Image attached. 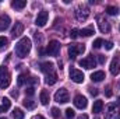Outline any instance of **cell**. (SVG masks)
Here are the masks:
<instances>
[{
	"mask_svg": "<svg viewBox=\"0 0 120 119\" xmlns=\"http://www.w3.org/2000/svg\"><path fill=\"white\" fill-rule=\"evenodd\" d=\"M102 109H103V101L96 99V101L94 102V105H92V112H94V114H101Z\"/></svg>",
	"mask_w": 120,
	"mask_h": 119,
	"instance_id": "d6986e66",
	"label": "cell"
},
{
	"mask_svg": "<svg viewBox=\"0 0 120 119\" xmlns=\"http://www.w3.org/2000/svg\"><path fill=\"white\" fill-rule=\"evenodd\" d=\"M68 76H70V79L74 81V83H82L84 81V73L81 71V70H78V69H70V71H68Z\"/></svg>",
	"mask_w": 120,
	"mask_h": 119,
	"instance_id": "52a82bcc",
	"label": "cell"
},
{
	"mask_svg": "<svg viewBox=\"0 0 120 119\" xmlns=\"http://www.w3.org/2000/svg\"><path fill=\"white\" fill-rule=\"evenodd\" d=\"M39 99H41V104L42 105H48L49 101H50V97H49V92L46 90L41 91V95H39Z\"/></svg>",
	"mask_w": 120,
	"mask_h": 119,
	"instance_id": "ffe728a7",
	"label": "cell"
},
{
	"mask_svg": "<svg viewBox=\"0 0 120 119\" xmlns=\"http://www.w3.org/2000/svg\"><path fill=\"white\" fill-rule=\"evenodd\" d=\"M110 73L113 76H117L120 73V53H117L110 63Z\"/></svg>",
	"mask_w": 120,
	"mask_h": 119,
	"instance_id": "9c48e42d",
	"label": "cell"
},
{
	"mask_svg": "<svg viewBox=\"0 0 120 119\" xmlns=\"http://www.w3.org/2000/svg\"><path fill=\"white\" fill-rule=\"evenodd\" d=\"M31 46H32V44H31V39L28 36H22L17 44H15V55L18 56V58H25L28 53L31 52Z\"/></svg>",
	"mask_w": 120,
	"mask_h": 119,
	"instance_id": "6da1fadb",
	"label": "cell"
},
{
	"mask_svg": "<svg viewBox=\"0 0 120 119\" xmlns=\"http://www.w3.org/2000/svg\"><path fill=\"white\" fill-rule=\"evenodd\" d=\"M105 62H106V56H103V55H99L98 56V63L99 64H105Z\"/></svg>",
	"mask_w": 120,
	"mask_h": 119,
	"instance_id": "836d02e7",
	"label": "cell"
},
{
	"mask_svg": "<svg viewBox=\"0 0 120 119\" xmlns=\"http://www.w3.org/2000/svg\"><path fill=\"white\" fill-rule=\"evenodd\" d=\"M85 51V46L84 45H78V44H73L68 46V56L71 59H74L75 56H78L80 53H84Z\"/></svg>",
	"mask_w": 120,
	"mask_h": 119,
	"instance_id": "5b68a950",
	"label": "cell"
},
{
	"mask_svg": "<svg viewBox=\"0 0 120 119\" xmlns=\"http://www.w3.org/2000/svg\"><path fill=\"white\" fill-rule=\"evenodd\" d=\"M7 44H8V39H7L6 36H0V49L6 48V46H7Z\"/></svg>",
	"mask_w": 120,
	"mask_h": 119,
	"instance_id": "83f0119b",
	"label": "cell"
},
{
	"mask_svg": "<svg viewBox=\"0 0 120 119\" xmlns=\"http://www.w3.org/2000/svg\"><path fill=\"white\" fill-rule=\"evenodd\" d=\"M70 36H71L73 39H75V38H78V36H80V31L77 30V28H73V30L70 31Z\"/></svg>",
	"mask_w": 120,
	"mask_h": 119,
	"instance_id": "f1b7e54d",
	"label": "cell"
},
{
	"mask_svg": "<svg viewBox=\"0 0 120 119\" xmlns=\"http://www.w3.org/2000/svg\"><path fill=\"white\" fill-rule=\"evenodd\" d=\"M1 101H3V104L0 105V114H3V112L8 111V109H10V107H11V101H10L8 98H3Z\"/></svg>",
	"mask_w": 120,
	"mask_h": 119,
	"instance_id": "7402d4cb",
	"label": "cell"
},
{
	"mask_svg": "<svg viewBox=\"0 0 120 119\" xmlns=\"http://www.w3.org/2000/svg\"><path fill=\"white\" fill-rule=\"evenodd\" d=\"M10 24H11V20H10V17H8L7 14L0 16V31L7 30V28L10 27Z\"/></svg>",
	"mask_w": 120,
	"mask_h": 119,
	"instance_id": "7c38bea8",
	"label": "cell"
},
{
	"mask_svg": "<svg viewBox=\"0 0 120 119\" xmlns=\"http://www.w3.org/2000/svg\"><path fill=\"white\" fill-rule=\"evenodd\" d=\"M90 94L92 95V97H96V95H98V90L96 88H90Z\"/></svg>",
	"mask_w": 120,
	"mask_h": 119,
	"instance_id": "8d00e7d4",
	"label": "cell"
},
{
	"mask_svg": "<svg viewBox=\"0 0 120 119\" xmlns=\"http://www.w3.org/2000/svg\"><path fill=\"white\" fill-rule=\"evenodd\" d=\"M13 118L14 119H24V112L20 108H15V109H13Z\"/></svg>",
	"mask_w": 120,
	"mask_h": 119,
	"instance_id": "d4e9b609",
	"label": "cell"
},
{
	"mask_svg": "<svg viewBox=\"0 0 120 119\" xmlns=\"http://www.w3.org/2000/svg\"><path fill=\"white\" fill-rule=\"evenodd\" d=\"M98 20H99V30H101V32L106 34V32L110 31V24H109L108 20H105L102 17H98Z\"/></svg>",
	"mask_w": 120,
	"mask_h": 119,
	"instance_id": "4fadbf2b",
	"label": "cell"
},
{
	"mask_svg": "<svg viewBox=\"0 0 120 119\" xmlns=\"http://www.w3.org/2000/svg\"><path fill=\"white\" fill-rule=\"evenodd\" d=\"M66 116H67L68 119L74 118V109H71V108H67V109H66Z\"/></svg>",
	"mask_w": 120,
	"mask_h": 119,
	"instance_id": "4dcf8cb0",
	"label": "cell"
},
{
	"mask_svg": "<svg viewBox=\"0 0 120 119\" xmlns=\"http://www.w3.org/2000/svg\"><path fill=\"white\" fill-rule=\"evenodd\" d=\"M22 32H24V24H22V23H20V21H17V23H15V25H14V27H13V30H11V35L15 38V36H20Z\"/></svg>",
	"mask_w": 120,
	"mask_h": 119,
	"instance_id": "5bb4252c",
	"label": "cell"
},
{
	"mask_svg": "<svg viewBox=\"0 0 120 119\" xmlns=\"http://www.w3.org/2000/svg\"><path fill=\"white\" fill-rule=\"evenodd\" d=\"M25 92H27L28 95H34V94H35V90H34V87H27Z\"/></svg>",
	"mask_w": 120,
	"mask_h": 119,
	"instance_id": "e575fe53",
	"label": "cell"
},
{
	"mask_svg": "<svg viewBox=\"0 0 120 119\" xmlns=\"http://www.w3.org/2000/svg\"><path fill=\"white\" fill-rule=\"evenodd\" d=\"M116 104H117V105H119V107H120V97H119V98H117V101H116Z\"/></svg>",
	"mask_w": 120,
	"mask_h": 119,
	"instance_id": "b9f144b4",
	"label": "cell"
},
{
	"mask_svg": "<svg viewBox=\"0 0 120 119\" xmlns=\"http://www.w3.org/2000/svg\"><path fill=\"white\" fill-rule=\"evenodd\" d=\"M53 67H55V64L52 62H43V63H41V70L43 73H46V74L52 73L53 71Z\"/></svg>",
	"mask_w": 120,
	"mask_h": 119,
	"instance_id": "2e32d148",
	"label": "cell"
},
{
	"mask_svg": "<svg viewBox=\"0 0 120 119\" xmlns=\"http://www.w3.org/2000/svg\"><path fill=\"white\" fill-rule=\"evenodd\" d=\"M52 116L55 119H59L60 118V111L57 108H52Z\"/></svg>",
	"mask_w": 120,
	"mask_h": 119,
	"instance_id": "1f68e13d",
	"label": "cell"
},
{
	"mask_svg": "<svg viewBox=\"0 0 120 119\" xmlns=\"http://www.w3.org/2000/svg\"><path fill=\"white\" fill-rule=\"evenodd\" d=\"M57 81V74L55 73V71H52V73H49V74H46V79H45V83L48 84V86H53L55 83Z\"/></svg>",
	"mask_w": 120,
	"mask_h": 119,
	"instance_id": "ac0fdd59",
	"label": "cell"
},
{
	"mask_svg": "<svg viewBox=\"0 0 120 119\" xmlns=\"http://www.w3.org/2000/svg\"><path fill=\"white\" fill-rule=\"evenodd\" d=\"M55 101L59 102V104H66L70 101V95H68V91L66 88H60L56 91L55 94Z\"/></svg>",
	"mask_w": 120,
	"mask_h": 119,
	"instance_id": "3957f363",
	"label": "cell"
},
{
	"mask_svg": "<svg viewBox=\"0 0 120 119\" xmlns=\"http://www.w3.org/2000/svg\"><path fill=\"white\" fill-rule=\"evenodd\" d=\"M103 79H105V73H103L102 70L94 71V73L91 74V80H92V81H95V83H99V81H102Z\"/></svg>",
	"mask_w": 120,
	"mask_h": 119,
	"instance_id": "e0dca14e",
	"label": "cell"
},
{
	"mask_svg": "<svg viewBox=\"0 0 120 119\" xmlns=\"http://www.w3.org/2000/svg\"><path fill=\"white\" fill-rule=\"evenodd\" d=\"M22 105L27 108V109H35V107H36V102L35 101H32V99H24L22 101Z\"/></svg>",
	"mask_w": 120,
	"mask_h": 119,
	"instance_id": "cb8c5ba5",
	"label": "cell"
},
{
	"mask_svg": "<svg viewBox=\"0 0 120 119\" xmlns=\"http://www.w3.org/2000/svg\"><path fill=\"white\" fill-rule=\"evenodd\" d=\"M25 6H27L25 0H14V1H11V7L15 8V10H22Z\"/></svg>",
	"mask_w": 120,
	"mask_h": 119,
	"instance_id": "44dd1931",
	"label": "cell"
},
{
	"mask_svg": "<svg viewBox=\"0 0 120 119\" xmlns=\"http://www.w3.org/2000/svg\"><path fill=\"white\" fill-rule=\"evenodd\" d=\"M103 45H105V49H108V51H110V49H113V44H112L110 41H106V42H105Z\"/></svg>",
	"mask_w": 120,
	"mask_h": 119,
	"instance_id": "d6a6232c",
	"label": "cell"
},
{
	"mask_svg": "<svg viewBox=\"0 0 120 119\" xmlns=\"http://www.w3.org/2000/svg\"><path fill=\"white\" fill-rule=\"evenodd\" d=\"M25 81H27L25 76H24V74H20V76H18V79H17V83H18V86H24V84H25Z\"/></svg>",
	"mask_w": 120,
	"mask_h": 119,
	"instance_id": "f546056e",
	"label": "cell"
},
{
	"mask_svg": "<svg viewBox=\"0 0 120 119\" xmlns=\"http://www.w3.org/2000/svg\"><path fill=\"white\" fill-rule=\"evenodd\" d=\"M59 51H60V44L59 42H57L56 39L50 41L49 45H48V48H46V53L50 55V56H57V55H59Z\"/></svg>",
	"mask_w": 120,
	"mask_h": 119,
	"instance_id": "8992f818",
	"label": "cell"
},
{
	"mask_svg": "<svg viewBox=\"0 0 120 119\" xmlns=\"http://www.w3.org/2000/svg\"><path fill=\"white\" fill-rule=\"evenodd\" d=\"M11 95H13V97H15V98H17V97H18V92H17V91H13V92H11Z\"/></svg>",
	"mask_w": 120,
	"mask_h": 119,
	"instance_id": "60d3db41",
	"label": "cell"
},
{
	"mask_svg": "<svg viewBox=\"0 0 120 119\" xmlns=\"http://www.w3.org/2000/svg\"><path fill=\"white\" fill-rule=\"evenodd\" d=\"M78 63H80V66L84 67V69H94V67L96 66V60H95L94 56H88V58H85V59H81Z\"/></svg>",
	"mask_w": 120,
	"mask_h": 119,
	"instance_id": "8fae6325",
	"label": "cell"
},
{
	"mask_svg": "<svg viewBox=\"0 0 120 119\" xmlns=\"http://www.w3.org/2000/svg\"><path fill=\"white\" fill-rule=\"evenodd\" d=\"M106 13L110 14V16H117L119 8H117L116 6H108V7H106Z\"/></svg>",
	"mask_w": 120,
	"mask_h": 119,
	"instance_id": "484cf974",
	"label": "cell"
},
{
	"mask_svg": "<svg viewBox=\"0 0 120 119\" xmlns=\"http://www.w3.org/2000/svg\"><path fill=\"white\" fill-rule=\"evenodd\" d=\"M105 119H120V112L117 111V108H116L115 104H109L106 107Z\"/></svg>",
	"mask_w": 120,
	"mask_h": 119,
	"instance_id": "277c9868",
	"label": "cell"
},
{
	"mask_svg": "<svg viewBox=\"0 0 120 119\" xmlns=\"http://www.w3.org/2000/svg\"><path fill=\"white\" fill-rule=\"evenodd\" d=\"M102 45H103V39H102V38H96V39L94 41V44H92V48H94V49H99Z\"/></svg>",
	"mask_w": 120,
	"mask_h": 119,
	"instance_id": "4316f807",
	"label": "cell"
},
{
	"mask_svg": "<svg viewBox=\"0 0 120 119\" xmlns=\"http://www.w3.org/2000/svg\"><path fill=\"white\" fill-rule=\"evenodd\" d=\"M3 73H7V67L6 66H1L0 67V76H3Z\"/></svg>",
	"mask_w": 120,
	"mask_h": 119,
	"instance_id": "74e56055",
	"label": "cell"
},
{
	"mask_svg": "<svg viewBox=\"0 0 120 119\" xmlns=\"http://www.w3.org/2000/svg\"><path fill=\"white\" fill-rule=\"evenodd\" d=\"M77 119H88V115H85V114H82V115H80Z\"/></svg>",
	"mask_w": 120,
	"mask_h": 119,
	"instance_id": "f35d334b",
	"label": "cell"
},
{
	"mask_svg": "<svg viewBox=\"0 0 120 119\" xmlns=\"http://www.w3.org/2000/svg\"><path fill=\"white\" fill-rule=\"evenodd\" d=\"M0 119H6V118H0Z\"/></svg>",
	"mask_w": 120,
	"mask_h": 119,
	"instance_id": "7bdbcfd3",
	"label": "cell"
},
{
	"mask_svg": "<svg viewBox=\"0 0 120 119\" xmlns=\"http://www.w3.org/2000/svg\"><path fill=\"white\" fill-rule=\"evenodd\" d=\"M90 16V8L85 6V4H80L77 8H75V17L78 21H85Z\"/></svg>",
	"mask_w": 120,
	"mask_h": 119,
	"instance_id": "7a4b0ae2",
	"label": "cell"
},
{
	"mask_svg": "<svg viewBox=\"0 0 120 119\" xmlns=\"http://www.w3.org/2000/svg\"><path fill=\"white\" fill-rule=\"evenodd\" d=\"M73 102H74V107L78 108V109H85L87 105H88V101H87V98L84 95H75Z\"/></svg>",
	"mask_w": 120,
	"mask_h": 119,
	"instance_id": "30bf717a",
	"label": "cell"
},
{
	"mask_svg": "<svg viewBox=\"0 0 120 119\" xmlns=\"http://www.w3.org/2000/svg\"><path fill=\"white\" fill-rule=\"evenodd\" d=\"M48 18H49V13H48L46 10H42V11L38 13L36 20H35V24H36L38 27H45L46 23H48Z\"/></svg>",
	"mask_w": 120,
	"mask_h": 119,
	"instance_id": "ba28073f",
	"label": "cell"
},
{
	"mask_svg": "<svg viewBox=\"0 0 120 119\" xmlns=\"http://www.w3.org/2000/svg\"><path fill=\"white\" fill-rule=\"evenodd\" d=\"M32 119H45V118H43L42 115H36V116H34Z\"/></svg>",
	"mask_w": 120,
	"mask_h": 119,
	"instance_id": "ab89813d",
	"label": "cell"
},
{
	"mask_svg": "<svg viewBox=\"0 0 120 119\" xmlns=\"http://www.w3.org/2000/svg\"><path fill=\"white\" fill-rule=\"evenodd\" d=\"M92 34H95V28L90 25V27H87V28H82V30L80 31V35L81 36H91Z\"/></svg>",
	"mask_w": 120,
	"mask_h": 119,
	"instance_id": "603a6c76",
	"label": "cell"
},
{
	"mask_svg": "<svg viewBox=\"0 0 120 119\" xmlns=\"http://www.w3.org/2000/svg\"><path fill=\"white\" fill-rule=\"evenodd\" d=\"M105 95L109 98V97H112V88L110 87H106V90H105Z\"/></svg>",
	"mask_w": 120,
	"mask_h": 119,
	"instance_id": "d590c367",
	"label": "cell"
},
{
	"mask_svg": "<svg viewBox=\"0 0 120 119\" xmlns=\"http://www.w3.org/2000/svg\"><path fill=\"white\" fill-rule=\"evenodd\" d=\"M10 81H11V76L8 74V73H6L4 76H1L0 77V88H7L8 86H10Z\"/></svg>",
	"mask_w": 120,
	"mask_h": 119,
	"instance_id": "9a60e30c",
	"label": "cell"
}]
</instances>
